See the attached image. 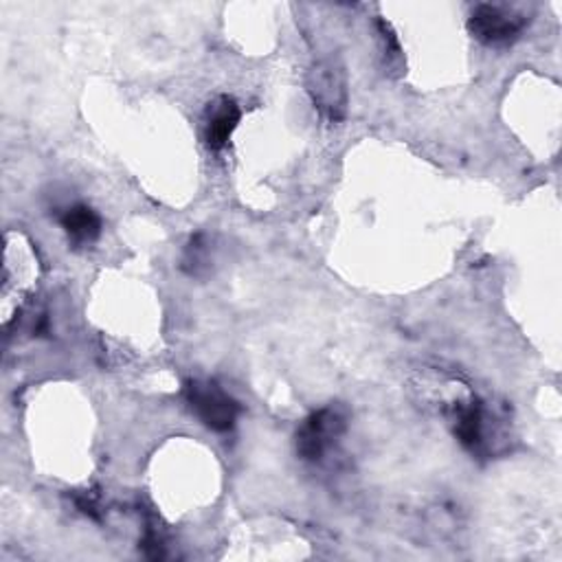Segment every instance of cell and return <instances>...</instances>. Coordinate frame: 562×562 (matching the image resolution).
Segmentation results:
<instances>
[{
	"mask_svg": "<svg viewBox=\"0 0 562 562\" xmlns=\"http://www.w3.org/2000/svg\"><path fill=\"white\" fill-rule=\"evenodd\" d=\"M60 225L73 246H89L102 236V218L87 205H73L60 216Z\"/></svg>",
	"mask_w": 562,
	"mask_h": 562,
	"instance_id": "52a82bcc",
	"label": "cell"
},
{
	"mask_svg": "<svg viewBox=\"0 0 562 562\" xmlns=\"http://www.w3.org/2000/svg\"><path fill=\"white\" fill-rule=\"evenodd\" d=\"M76 503H78V507H80L84 514H89V516H93V518H100V505H98V501L93 498L91 492L78 494V496H76Z\"/></svg>",
	"mask_w": 562,
	"mask_h": 562,
	"instance_id": "9c48e42d",
	"label": "cell"
},
{
	"mask_svg": "<svg viewBox=\"0 0 562 562\" xmlns=\"http://www.w3.org/2000/svg\"><path fill=\"white\" fill-rule=\"evenodd\" d=\"M209 266V242L203 233L194 236L185 249L183 255V271L187 275H203V271Z\"/></svg>",
	"mask_w": 562,
	"mask_h": 562,
	"instance_id": "ba28073f",
	"label": "cell"
},
{
	"mask_svg": "<svg viewBox=\"0 0 562 562\" xmlns=\"http://www.w3.org/2000/svg\"><path fill=\"white\" fill-rule=\"evenodd\" d=\"M347 431V415L341 406H323L314 411L297 431V452L306 461H321L323 455Z\"/></svg>",
	"mask_w": 562,
	"mask_h": 562,
	"instance_id": "7a4b0ae2",
	"label": "cell"
},
{
	"mask_svg": "<svg viewBox=\"0 0 562 562\" xmlns=\"http://www.w3.org/2000/svg\"><path fill=\"white\" fill-rule=\"evenodd\" d=\"M240 106L233 98L229 95H220L216 98L205 115V144L211 150H222L229 146L231 135L236 133L238 124H240Z\"/></svg>",
	"mask_w": 562,
	"mask_h": 562,
	"instance_id": "5b68a950",
	"label": "cell"
},
{
	"mask_svg": "<svg viewBox=\"0 0 562 562\" xmlns=\"http://www.w3.org/2000/svg\"><path fill=\"white\" fill-rule=\"evenodd\" d=\"M527 27V19L505 5H477L470 14V34L488 47H507L516 43Z\"/></svg>",
	"mask_w": 562,
	"mask_h": 562,
	"instance_id": "3957f363",
	"label": "cell"
},
{
	"mask_svg": "<svg viewBox=\"0 0 562 562\" xmlns=\"http://www.w3.org/2000/svg\"><path fill=\"white\" fill-rule=\"evenodd\" d=\"M308 91L317 108L330 119L341 122L347 113V78L336 60H321L308 76Z\"/></svg>",
	"mask_w": 562,
	"mask_h": 562,
	"instance_id": "277c9868",
	"label": "cell"
},
{
	"mask_svg": "<svg viewBox=\"0 0 562 562\" xmlns=\"http://www.w3.org/2000/svg\"><path fill=\"white\" fill-rule=\"evenodd\" d=\"M185 400L190 409L198 415V420L216 433L231 431L240 415V404L216 382H203V380L187 382Z\"/></svg>",
	"mask_w": 562,
	"mask_h": 562,
	"instance_id": "6da1fadb",
	"label": "cell"
},
{
	"mask_svg": "<svg viewBox=\"0 0 562 562\" xmlns=\"http://www.w3.org/2000/svg\"><path fill=\"white\" fill-rule=\"evenodd\" d=\"M485 422H488V413H485L483 402L470 400L455 409V415H452L455 437L468 450H472V452L481 450L485 446Z\"/></svg>",
	"mask_w": 562,
	"mask_h": 562,
	"instance_id": "8992f818",
	"label": "cell"
}]
</instances>
